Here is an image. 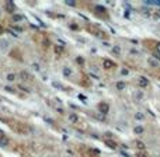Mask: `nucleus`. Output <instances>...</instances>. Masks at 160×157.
Instances as JSON below:
<instances>
[{
  "mask_svg": "<svg viewBox=\"0 0 160 157\" xmlns=\"http://www.w3.org/2000/svg\"><path fill=\"white\" fill-rule=\"evenodd\" d=\"M70 119H72V121H78V116H76V115H70Z\"/></svg>",
  "mask_w": 160,
  "mask_h": 157,
  "instance_id": "obj_12",
  "label": "nucleus"
},
{
  "mask_svg": "<svg viewBox=\"0 0 160 157\" xmlns=\"http://www.w3.org/2000/svg\"><path fill=\"white\" fill-rule=\"evenodd\" d=\"M7 79H8V81H13V80L16 79V76H14V75H8V76H7Z\"/></svg>",
  "mask_w": 160,
  "mask_h": 157,
  "instance_id": "obj_11",
  "label": "nucleus"
},
{
  "mask_svg": "<svg viewBox=\"0 0 160 157\" xmlns=\"http://www.w3.org/2000/svg\"><path fill=\"white\" fill-rule=\"evenodd\" d=\"M138 157H149V156H146V155H143V153H138Z\"/></svg>",
  "mask_w": 160,
  "mask_h": 157,
  "instance_id": "obj_13",
  "label": "nucleus"
},
{
  "mask_svg": "<svg viewBox=\"0 0 160 157\" xmlns=\"http://www.w3.org/2000/svg\"><path fill=\"white\" fill-rule=\"evenodd\" d=\"M133 130H135V133L136 135H141V133H143V126H142V125H136L135 128H133Z\"/></svg>",
  "mask_w": 160,
  "mask_h": 157,
  "instance_id": "obj_7",
  "label": "nucleus"
},
{
  "mask_svg": "<svg viewBox=\"0 0 160 157\" xmlns=\"http://www.w3.org/2000/svg\"><path fill=\"white\" fill-rule=\"evenodd\" d=\"M3 32V28H2V25H0V34H2Z\"/></svg>",
  "mask_w": 160,
  "mask_h": 157,
  "instance_id": "obj_15",
  "label": "nucleus"
},
{
  "mask_svg": "<svg viewBox=\"0 0 160 157\" xmlns=\"http://www.w3.org/2000/svg\"><path fill=\"white\" fill-rule=\"evenodd\" d=\"M105 145H107V146H110L111 149H117V147H118V145H117V142H114V140H105Z\"/></svg>",
  "mask_w": 160,
  "mask_h": 157,
  "instance_id": "obj_6",
  "label": "nucleus"
},
{
  "mask_svg": "<svg viewBox=\"0 0 160 157\" xmlns=\"http://www.w3.org/2000/svg\"><path fill=\"white\" fill-rule=\"evenodd\" d=\"M102 66H104V69L110 70V69H115L117 65L114 63L112 61H110V59H104V62H102Z\"/></svg>",
  "mask_w": 160,
  "mask_h": 157,
  "instance_id": "obj_2",
  "label": "nucleus"
},
{
  "mask_svg": "<svg viewBox=\"0 0 160 157\" xmlns=\"http://www.w3.org/2000/svg\"><path fill=\"white\" fill-rule=\"evenodd\" d=\"M133 146H136V149H139V150H145V143H142L141 140H133Z\"/></svg>",
  "mask_w": 160,
  "mask_h": 157,
  "instance_id": "obj_4",
  "label": "nucleus"
},
{
  "mask_svg": "<svg viewBox=\"0 0 160 157\" xmlns=\"http://www.w3.org/2000/svg\"><path fill=\"white\" fill-rule=\"evenodd\" d=\"M136 118H138V119H142V118H143V115H141V114H138V115H136Z\"/></svg>",
  "mask_w": 160,
  "mask_h": 157,
  "instance_id": "obj_14",
  "label": "nucleus"
},
{
  "mask_svg": "<svg viewBox=\"0 0 160 157\" xmlns=\"http://www.w3.org/2000/svg\"><path fill=\"white\" fill-rule=\"evenodd\" d=\"M98 111L105 115V114H108V111H110V105H108L107 102H100L98 104Z\"/></svg>",
  "mask_w": 160,
  "mask_h": 157,
  "instance_id": "obj_3",
  "label": "nucleus"
},
{
  "mask_svg": "<svg viewBox=\"0 0 160 157\" xmlns=\"http://www.w3.org/2000/svg\"><path fill=\"white\" fill-rule=\"evenodd\" d=\"M87 31L88 32H91L93 35H96V37H98V38H102V39H107L108 38V34L105 32V31H102L101 28L98 27V25H96V24H87Z\"/></svg>",
  "mask_w": 160,
  "mask_h": 157,
  "instance_id": "obj_1",
  "label": "nucleus"
},
{
  "mask_svg": "<svg viewBox=\"0 0 160 157\" xmlns=\"http://www.w3.org/2000/svg\"><path fill=\"white\" fill-rule=\"evenodd\" d=\"M124 87H125V83H117V88L118 90H122Z\"/></svg>",
  "mask_w": 160,
  "mask_h": 157,
  "instance_id": "obj_10",
  "label": "nucleus"
},
{
  "mask_svg": "<svg viewBox=\"0 0 160 157\" xmlns=\"http://www.w3.org/2000/svg\"><path fill=\"white\" fill-rule=\"evenodd\" d=\"M138 80H139L138 84L141 86V87H148V86H149V81H148V80L145 79V77H139Z\"/></svg>",
  "mask_w": 160,
  "mask_h": 157,
  "instance_id": "obj_5",
  "label": "nucleus"
},
{
  "mask_svg": "<svg viewBox=\"0 0 160 157\" xmlns=\"http://www.w3.org/2000/svg\"><path fill=\"white\" fill-rule=\"evenodd\" d=\"M6 8H7V10H10V11H13L14 10V4H13V3H7V4H6Z\"/></svg>",
  "mask_w": 160,
  "mask_h": 157,
  "instance_id": "obj_9",
  "label": "nucleus"
},
{
  "mask_svg": "<svg viewBox=\"0 0 160 157\" xmlns=\"http://www.w3.org/2000/svg\"><path fill=\"white\" fill-rule=\"evenodd\" d=\"M152 73H153V76H155V77L160 79V67H158V69H156L155 72H152Z\"/></svg>",
  "mask_w": 160,
  "mask_h": 157,
  "instance_id": "obj_8",
  "label": "nucleus"
}]
</instances>
